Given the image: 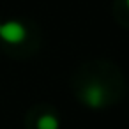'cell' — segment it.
I'll list each match as a JSON object with an SVG mask.
<instances>
[{"instance_id":"3957f363","label":"cell","mask_w":129,"mask_h":129,"mask_svg":"<svg viewBox=\"0 0 129 129\" xmlns=\"http://www.w3.org/2000/svg\"><path fill=\"white\" fill-rule=\"evenodd\" d=\"M58 127H60V122L53 115H43L37 120V129H58Z\"/></svg>"},{"instance_id":"6da1fadb","label":"cell","mask_w":129,"mask_h":129,"mask_svg":"<svg viewBox=\"0 0 129 129\" xmlns=\"http://www.w3.org/2000/svg\"><path fill=\"white\" fill-rule=\"evenodd\" d=\"M0 39L7 44H20L27 39V28L20 21H6L0 25Z\"/></svg>"},{"instance_id":"7a4b0ae2","label":"cell","mask_w":129,"mask_h":129,"mask_svg":"<svg viewBox=\"0 0 129 129\" xmlns=\"http://www.w3.org/2000/svg\"><path fill=\"white\" fill-rule=\"evenodd\" d=\"M81 99L90 108H101L106 101V92L99 83H90V85L85 87V90L81 94Z\"/></svg>"},{"instance_id":"277c9868","label":"cell","mask_w":129,"mask_h":129,"mask_svg":"<svg viewBox=\"0 0 129 129\" xmlns=\"http://www.w3.org/2000/svg\"><path fill=\"white\" fill-rule=\"evenodd\" d=\"M125 4H127V7H129V0H125Z\"/></svg>"},{"instance_id":"5b68a950","label":"cell","mask_w":129,"mask_h":129,"mask_svg":"<svg viewBox=\"0 0 129 129\" xmlns=\"http://www.w3.org/2000/svg\"><path fill=\"white\" fill-rule=\"evenodd\" d=\"M0 25H2V23H0Z\"/></svg>"}]
</instances>
